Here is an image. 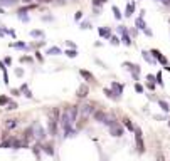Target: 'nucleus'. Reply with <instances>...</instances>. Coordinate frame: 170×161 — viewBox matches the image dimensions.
Listing matches in <instances>:
<instances>
[{"label":"nucleus","mask_w":170,"mask_h":161,"mask_svg":"<svg viewBox=\"0 0 170 161\" xmlns=\"http://www.w3.org/2000/svg\"><path fill=\"white\" fill-rule=\"evenodd\" d=\"M93 113H94L93 104H83V106H79V119H78V127H83V124L88 121L89 114H93Z\"/></svg>","instance_id":"obj_1"},{"label":"nucleus","mask_w":170,"mask_h":161,"mask_svg":"<svg viewBox=\"0 0 170 161\" xmlns=\"http://www.w3.org/2000/svg\"><path fill=\"white\" fill-rule=\"evenodd\" d=\"M93 118L96 119L98 123H103V124H106V126H111V123H113V119H111V118L105 113V111H101V109L94 111V113H93Z\"/></svg>","instance_id":"obj_2"},{"label":"nucleus","mask_w":170,"mask_h":161,"mask_svg":"<svg viewBox=\"0 0 170 161\" xmlns=\"http://www.w3.org/2000/svg\"><path fill=\"white\" fill-rule=\"evenodd\" d=\"M135 141H136V150L142 154L145 153V143H143V138H142V129L140 127H135Z\"/></svg>","instance_id":"obj_3"},{"label":"nucleus","mask_w":170,"mask_h":161,"mask_svg":"<svg viewBox=\"0 0 170 161\" xmlns=\"http://www.w3.org/2000/svg\"><path fill=\"white\" fill-rule=\"evenodd\" d=\"M110 133L111 136H115V138H120V136H123V127L118 124V123H111V126H110Z\"/></svg>","instance_id":"obj_4"},{"label":"nucleus","mask_w":170,"mask_h":161,"mask_svg":"<svg viewBox=\"0 0 170 161\" xmlns=\"http://www.w3.org/2000/svg\"><path fill=\"white\" fill-rule=\"evenodd\" d=\"M34 134H35L37 139H44L45 136H47V131H45L39 123H35V124H34Z\"/></svg>","instance_id":"obj_5"},{"label":"nucleus","mask_w":170,"mask_h":161,"mask_svg":"<svg viewBox=\"0 0 170 161\" xmlns=\"http://www.w3.org/2000/svg\"><path fill=\"white\" fill-rule=\"evenodd\" d=\"M123 67L128 69V71H130L131 74H140V65L130 62V60H125V62H123Z\"/></svg>","instance_id":"obj_6"},{"label":"nucleus","mask_w":170,"mask_h":161,"mask_svg":"<svg viewBox=\"0 0 170 161\" xmlns=\"http://www.w3.org/2000/svg\"><path fill=\"white\" fill-rule=\"evenodd\" d=\"M88 94H89V87L86 84H81L79 87H78V91H76V96L79 97V99H84Z\"/></svg>","instance_id":"obj_7"},{"label":"nucleus","mask_w":170,"mask_h":161,"mask_svg":"<svg viewBox=\"0 0 170 161\" xmlns=\"http://www.w3.org/2000/svg\"><path fill=\"white\" fill-rule=\"evenodd\" d=\"M142 57L145 59V62L150 64V65H157V62H158L153 56H150V52H148V51H142Z\"/></svg>","instance_id":"obj_8"},{"label":"nucleus","mask_w":170,"mask_h":161,"mask_svg":"<svg viewBox=\"0 0 170 161\" xmlns=\"http://www.w3.org/2000/svg\"><path fill=\"white\" fill-rule=\"evenodd\" d=\"M98 34H99V37H103V39H110L111 35V27H99L98 29Z\"/></svg>","instance_id":"obj_9"},{"label":"nucleus","mask_w":170,"mask_h":161,"mask_svg":"<svg viewBox=\"0 0 170 161\" xmlns=\"http://www.w3.org/2000/svg\"><path fill=\"white\" fill-rule=\"evenodd\" d=\"M103 92H105V96H106V97L113 99V101H120V97H121L120 94H116V92H115L113 89H108V87H105V89H103Z\"/></svg>","instance_id":"obj_10"},{"label":"nucleus","mask_w":170,"mask_h":161,"mask_svg":"<svg viewBox=\"0 0 170 161\" xmlns=\"http://www.w3.org/2000/svg\"><path fill=\"white\" fill-rule=\"evenodd\" d=\"M49 134L57 136V119H54V118L49 121Z\"/></svg>","instance_id":"obj_11"},{"label":"nucleus","mask_w":170,"mask_h":161,"mask_svg":"<svg viewBox=\"0 0 170 161\" xmlns=\"http://www.w3.org/2000/svg\"><path fill=\"white\" fill-rule=\"evenodd\" d=\"M120 37H121V44H125L126 47H130V45H133V39H131L130 32H126V34H123V35H120Z\"/></svg>","instance_id":"obj_12"},{"label":"nucleus","mask_w":170,"mask_h":161,"mask_svg":"<svg viewBox=\"0 0 170 161\" xmlns=\"http://www.w3.org/2000/svg\"><path fill=\"white\" fill-rule=\"evenodd\" d=\"M79 74H81V77H83L84 81H88V82H93V81H94V76H93L89 71H86V69H81Z\"/></svg>","instance_id":"obj_13"},{"label":"nucleus","mask_w":170,"mask_h":161,"mask_svg":"<svg viewBox=\"0 0 170 161\" xmlns=\"http://www.w3.org/2000/svg\"><path fill=\"white\" fill-rule=\"evenodd\" d=\"M111 89H113L116 94H120V96L123 94V84H120V82H116V81L111 82Z\"/></svg>","instance_id":"obj_14"},{"label":"nucleus","mask_w":170,"mask_h":161,"mask_svg":"<svg viewBox=\"0 0 170 161\" xmlns=\"http://www.w3.org/2000/svg\"><path fill=\"white\" fill-rule=\"evenodd\" d=\"M135 27L138 29V30H145V29H147V22L143 20V17H138L135 20Z\"/></svg>","instance_id":"obj_15"},{"label":"nucleus","mask_w":170,"mask_h":161,"mask_svg":"<svg viewBox=\"0 0 170 161\" xmlns=\"http://www.w3.org/2000/svg\"><path fill=\"white\" fill-rule=\"evenodd\" d=\"M45 54H47V56H59V54H63V51H61L57 45H54V47H49Z\"/></svg>","instance_id":"obj_16"},{"label":"nucleus","mask_w":170,"mask_h":161,"mask_svg":"<svg viewBox=\"0 0 170 161\" xmlns=\"http://www.w3.org/2000/svg\"><path fill=\"white\" fill-rule=\"evenodd\" d=\"M133 12H135V2H130L126 5V10H125V17H131L133 15Z\"/></svg>","instance_id":"obj_17"},{"label":"nucleus","mask_w":170,"mask_h":161,"mask_svg":"<svg viewBox=\"0 0 170 161\" xmlns=\"http://www.w3.org/2000/svg\"><path fill=\"white\" fill-rule=\"evenodd\" d=\"M17 124H19L17 119H7V121H5V127H7V129H14V127H17Z\"/></svg>","instance_id":"obj_18"},{"label":"nucleus","mask_w":170,"mask_h":161,"mask_svg":"<svg viewBox=\"0 0 170 161\" xmlns=\"http://www.w3.org/2000/svg\"><path fill=\"white\" fill-rule=\"evenodd\" d=\"M158 106H160V109L163 111V113H168V111H170L168 102H167V101H163V99H158Z\"/></svg>","instance_id":"obj_19"},{"label":"nucleus","mask_w":170,"mask_h":161,"mask_svg":"<svg viewBox=\"0 0 170 161\" xmlns=\"http://www.w3.org/2000/svg\"><path fill=\"white\" fill-rule=\"evenodd\" d=\"M111 10H113V15H115V19H116V20H121V19H123L121 10H120L116 5H113V7H111Z\"/></svg>","instance_id":"obj_20"},{"label":"nucleus","mask_w":170,"mask_h":161,"mask_svg":"<svg viewBox=\"0 0 170 161\" xmlns=\"http://www.w3.org/2000/svg\"><path fill=\"white\" fill-rule=\"evenodd\" d=\"M52 148H54L52 144H44V146H40V150H42L44 153H47L49 156H52V154H54V150H52Z\"/></svg>","instance_id":"obj_21"},{"label":"nucleus","mask_w":170,"mask_h":161,"mask_svg":"<svg viewBox=\"0 0 170 161\" xmlns=\"http://www.w3.org/2000/svg\"><path fill=\"white\" fill-rule=\"evenodd\" d=\"M12 146H14V138H9L0 143V148H12Z\"/></svg>","instance_id":"obj_22"},{"label":"nucleus","mask_w":170,"mask_h":161,"mask_svg":"<svg viewBox=\"0 0 170 161\" xmlns=\"http://www.w3.org/2000/svg\"><path fill=\"white\" fill-rule=\"evenodd\" d=\"M32 9H35V5H26V7H22V9H19L17 14H19V15H24L26 12H31Z\"/></svg>","instance_id":"obj_23"},{"label":"nucleus","mask_w":170,"mask_h":161,"mask_svg":"<svg viewBox=\"0 0 170 161\" xmlns=\"http://www.w3.org/2000/svg\"><path fill=\"white\" fill-rule=\"evenodd\" d=\"M110 44H111V45H120V44H121V37L111 35V37H110Z\"/></svg>","instance_id":"obj_24"},{"label":"nucleus","mask_w":170,"mask_h":161,"mask_svg":"<svg viewBox=\"0 0 170 161\" xmlns=\"http://www.w3.org/2000/svg\"><path fill=\"white\" fill-rule=\"evenodd\" d=\"M123 124L126 126V129H128V131H135V126H133V123H131V121H130V119H128V118H125V119H123Z\"/></svg>","instance_id":"obj_25"},{"label":"nucleus","mask_w":170,"mask_h":161,"mask_svg":"<svg viewBox=\"0 0 170 161\" xmlns=\"http://www.w3.org/2000/svg\"><path fill=\"white\" fill-rule=\"evenodd\" d=\"M24 134H26V141H27V139H32V138H34V126H32V127H27Z\"/></svg>","instance_id":"obj_26"},{"label":"nucleus","mask_w":170,"mask_h":161,"mask_svg":"<svg viewBox=\"0 0 170 161\" xmlns=\"http://www.w3.org/2000/svg\"><path fill=\"white\" fill-rule=\"evenodd\" d=\"M10 47H15V49H27L29 45H27V44H24V42H12V44H10Z\"/></svg>","instance_id":"obj_27"},{"label":"nucleus","mask_w":170,"mask_h":161,"mask_svg":"<svg viewBox=\"0 0 170 161\" xmlns=\"http://www.w3.org/2000/svg\"><path fill=\"white\" fill-rule=\"evenodd\" d=\"M64 54H66L68 57H71V59H74V57L78 56V51H76V49H68V51H66Z\"/></svg>","instance_id":"obj_28"},{"label":"nucleus","mask_w":170,"mask_h":161,"mask_svg":"<svg viewBox=\"0 0 170 161\" xmlns=\"http://www.w3.org/2000/svg\"><path fill=\"white\" fill-rule=\"evenodd\" d=\"M17 3V0H0V5H5V7H12V5H15Z\"/></svg>","instance_id":"obj_29"},{"label":"nucleus","mask_w":170,"mask_h":161,"mask_svg":"<svg viewBox=\"0 0 170 161\" xmlns=\"http://www.w3.org/2000/svg\"><path fill=\"white\" fill-rule=\"evenodd\" d=\"M155 81L158 86H163V76H162V72H157L155 74Z\"/></svg>","instance_id":"obj_30"},{"label":"nucleus","mask_w":170,"mask_h":161,"mask_svg":"<svg viewBox=\"0 0 170 161\" xmlns=\"http://www.w3.org/2000/svg\"><path fill=\"white\" fill-rule=\"evenodd\" d=\"M17 107H19V106H17V102H15V101H10L9 104H7L5 109H7V111H14V109H17Z\"/></svg>","instance_id":"obj_31"},{"label":"nucleus","mask_w":170,"mask_h":161,"mask_svg":"<svg viewBox=\"0 0 170 161\" xmlns=\"http://www.w3.org/2000/svg\"><path fill=\"white\" fill-rule=\"evenodd\" d=\"M20 62H27V64H32V62H34V59H32L31 56H22V57H20Z\"/></svg>","instance_id":"obj_32"},{"label":"nucleus","mask_w":170,"mask_h":161,"mask_svg":"<svg viewBox=\"0 0 170 161\" xmlns=\"http://www.w3.org/2000/svg\"><path fill=\"white\" fill-rule=\"evenodd\" d=\"M9 102H10L9 96H0V106H7Z\"/></svg>","instance_id":"obj_33"},{"label":"nucleus","mask_w":170,"mask_h":161,"mask_svg":"<svg viewBox=\"0 0 170 161\" xmlns=\"http://www.w3.org/2000/svg\"><path fill=\"white\" fill-rule=\"evenodd\" d=\"M93 7H99V9H101V5H105L106 3V0H93Z\"/></svg>","instance_id":"obj_34"},{"label":"nucleus","mask_w":170,"mask_h":161,"mask_svg":"<svg viewBox=\"0 0 170 161\" xmlns=\"http://www.w3.org/2000/svg\"><path fill=\"white\" fill-rule=\"evenodd\" d=\"M158 64H162V65H168V59L163 56V54H162V56L158 57Z\"/></svg>","instance_id":"obj_35"},{"label":"nucleus","mask_w":170,"mask_h":161,"mask_svg":"<svg viewBox=\"0 0 170 161\" xmlns=\"http://www.w3.org/2000/svg\"><path fill=\"white\" fill-rule=\"evenodd\" d=\"M31 35L32 37H42L44 39V32L42 30H31Z\"/></svg>","instance_id":"obj_36"},{"label":"nucleus","mask_w":170,"mask_h":161,"mask_svg":"<svg viewBox=\"0 0 170 161\" xmlns=\"http://www.w3.org/2000/svg\"><path fill=\"white\" fill-rule=\"evenodd\" d=\"M150 54H152V56H153V57H155V59H157V60H158V57L162 56V52L158 51V49H152V51H150Z\"/></svg>","instance_id":"obj_37"},{"label":"nucleus","mask_w":170,"mask_h":161,"mask_svg":"<svg viewBox=\"0 0 170 161\" xmlns=\"http://www.w3.org/2000/svg\"><path fill=\"white\" fill-rule=\"evenodd\" d=\"M81 29L84 30V29H91V22L89 20H81Z\"/></svg>","instance_id":"obj_38"},{"label":"nucleus","mask_w":170,"mask_h":161,"mask_svg":"<svg viewBox=\"0 0 170 161\" xmlns=\"http://www.w3.org/2000/svg\"><path fill=\"white\" fill-rule=\"evenodd\" d=\"M116 30H118V34H120V35H123V34H126V32H128V29H126L125 25H118V27H116Z\"/></svg>","instance_id":"obj_39"},{"label":"nucleus","mask_w":170,"mask_h":161,"mask_svg":"<svg viewBox=\"0 0 170 161\" xmlns=\"http://www.w3.org/2000/svg\"><path fill=\"white\" fill-rule=\"evenodd\" d=\"M135 91H136V92H138V94H142L145 89H143V86L140 84V82H135Z\"/></svg>","instance_id":"obj_40"},{"label":"nucleus","mask_w":170,"mask_h":161,"mask_svg":"<svg viewBox=\"0 0 170 161\" xmlns=\"http://www.w3.org/2000/svg\"><path fill=\"white\" fill-rule=\"evenodd\" d=\"M74 19H76L78 22H81V20H83V10H78L76 14H74Z\"/></svg>","instance_id":"obj_41"},{"label":"nucleus","mask_w":170,"mask_h":161,"mask_svg":"<svg viewBox=\"0 0 170 161\" xmlns=\"http://www.w3.org/2000/svg\"><path fill=\"white\" fill-rule=\"evenodd\" d=\"M45 44V40H40V42H35V44H31V47H34V49H39V47H42V45Z\"/></svg>","instance_id":"obj_42"},{"label":"nucleus","mask_w":170,"mask_h":161,"mask_svg":"<svg viewBox=\"0 0 170 161\" xmlns=\"http://www.w3.org/2000/svg\"><path fill=\"white\" fill-rule=\"evenodd\" d=\"M3 82H5V84H9V74H7V69H3Z\"/></svg>","instance_id":"obj_43"},{"label":"nucleus","mask_w":170,"mask_h":161,"mask_svg":"<svg viewBox=\"0 0 170 161\" xmlns=\"http://www.w3.org/2000/svg\"><path fill=\"white\" fill-rule=\"evenodd\" d=\"M15 76H17V77H22V76H24V69L17 67V69H15Z\"/></svg>","instance_id":"obj_44"},{"label":"nucleus","mask_w":170,"mask_h":161,"mask_svg":"<svg viewBox=\"0 0 170 161\" xmlns=\"http://www.w3.org/2000/svg\"><path fill=\"white\" fill-rule=\"evenodd\" d=\"M155 86H157V82H148V81H147V87L150 89V91L155 89Z\"/></svg>","instance_id":"obj_45"},{"label":"nucleus","mask_w":170,"mask_h":161,"mask_svg":"<svg viewBox=\"0 0 170 161\" xmlns=\"http://www.w3.org/2000/svg\"><path fill=\"white\" fill-rule=\"evenodd\" d=\"M35 59H37V60H39V62H42V60H44V57H42V54H40L39 51H37V52H35Z\"/></svg>","instance_id":"obj_46"},{"label":"nucleus","mask_w":170,"mask_h":161,"mask_svg":"<svg viewBox=\"0 0 170 161\" xmlns=\"http://www.w3.org/2000/svg\"><path fill=\"white\" fill-rule=\"evenodd\" d=\"M66 45H68L69 49H76V44L71 42V40H66Z\"/></svg>","instance_id":"obj_47"},{"label":"nucleus","mask_w":170,"mask_h":161,"mask_svg":"<svg viewBox=\"0 0 170 161\" xmlns=\"http://www.w3.org/2000/svg\"><path fill=\"white\" fill-rule=\"evenodd\" d=\"M147 81H148V82H157V81H155V76H153V74H148V76H147Z\"/></svg>","instance_id":"obj_48"},{"label":"nucleus","mask_w":170,"mask_h":161,"mask_svg":"<svg viewBox=\"0 0 170 161\" xmlns=\"http://www.w3.org/2000/svg\"><path fill=\"white\" fill-rule=\"evenodd\" d=\"M10 92L14 94V96H20V92H22V91H20V89H12Z\"/></svg>","instance_id":"obj_49"},{"label":"nucleus","mask_w":170,"mask_h":161,"mask_svg":"<svg viewBox=\"0 0 170 161\" xmlns=\"http://www.w3.org/2000/svg\"><path fill=\"white\" fill-rule=\"evenodd\" d=\"M143 34L147 35V37H152V30H150V29L147 27V29H145V30H143Z\"/></svg>","instance_id":"obj_50"},{"label":"nucleus","mask_w":170,"mask_h":161,"mask_svg":"<svg viewBox=\"0 0 170 161\" xmlns=\"http://www.w3.org/2000/svg\"><path fill=\"white\" fill-rule=\"evenodd\" d=\"M3 62H5V65H10L12 64V57H5V59H3Z\"/></svg>","instance_id":"obj_51"},{"label":"nucleus","mask_w":170,"mask_h":161,"mask_svg":"<svg viewBox=\"0 0 170 161\" xmlns=\"http://www.w3.org/2000/svg\"><path fill=\"white\" fill-rule=\"evenodd\" d=\"M24 94H26V97H32V92H31V91H24Z\"/></svg>","instance_id":"obj_52"},{"label":"nucleus","mask_w":170,"mask_h":161,"mask_svg":"<svg viewBox=\"0 0 170 161\" xmlns=\"http://www.w3.org/2000/svg\"><path fill=\"white\" fill-rule=\"evenodd\" d=\"M7 34V29H0V37H3Z\"/></svg>","instance_id":"obj_53"},{"label":"nucleus","mask_w":170,"mask_h":161,"mask_svg":"<svg viewBox=\"0 0 170 161\" xmlns=\"http://www.w3.org/2000/svg\"><path fill=\"white\" fill-rule=\"evenodd\" d=\"M3 69H7L5 67V62H2V60H0V71H3Z\"/></svg>","instance_id":"obj_54"},{"label":"nucleus","mask_w":170,"mask_h":161,"mask_svg":"<svg viewBox=\"0 0 170 161\" xmlns=\"http://www.w3.org/2000/svg\"><path fill=\"white\" fill-rule=\"evenodd\" d=\"M157 161H165V158H163V154H158V156H157Z\"/></svg>","instance_id":"obj_55"},{"label":"nucleus","mask_w":170,"mask_h":161,"mask_svg":"<svg viewBox=\"0 0 170 161\" xmlns=\"http://www.w3.org/2000/svg\"><path fill=\"white\" fill-rule=\"evenodd\" d=\"M162 3H163V5H168L170 7V0H160Z\"/></svg>","instance_id":"obj_56"},{"label":"nucleus","mask_w":170,"mask_h":161,"mask_svg":"<svg viewBox=\"0 0 170 161\" xmlns=\"http://www.w3.org/2000/svg\"><path fill=\"white\" fill-rule=\"evenodd\" d=\"M20 91H22V92H24V91H27V84H22V86H20Z\"/></svg>","instance_id":"obj_57"},{"label":"nucleus","mask_w":170,"mask_h":161,"mask_svg":"<svg viewBox=\"0 0 170 161\" xmlns=\"http://www.w3.org/2000/svg\"><path fill=\"white\" fill-rule=\"evenodd\" d=\"M7 34H10L12 37H15V30H7Z\"/></svg>","instance_id":"obj_58"},{"label":"nucleus","mask_w":170,"mask_h":161,"mask_svg":"<svg viewBox=\"0 0 170 161\" xmlns=\"http://www.w3.org/2000/svg\"><path fill=\"white\" fill-rule=\"evenodd\" d=\"M163 69H165V71H168V72H170V65H163Z\"/></svg>","instance_id":"obj_59"},{"label":"nucleus","mask_w":170,"mask_h":161,"mask_svg":"<svg viewBox=\"0 0 170 161\" xmlns=\"http://www.w3.org/2000/svg\"><path fill=\"white\" fill-rule=\"evenodd\" d=\"M0 14H3V9H2V7H0Z\"/></svg>","instance_id":"obj_60"},{"label":"nucleus","mask_w":170,"mask_h":161,"mask_svg":"<svg viewBox=\"0 0 170 161\" xmlns=\"http://www.w3.org/2000/svg\"><path fill=\"white\" fill-rule=\"evenodd\" d=\"M168 127H170V119H168Z\"/></svg>","instance_id":"obj_61"}]
</instances>
